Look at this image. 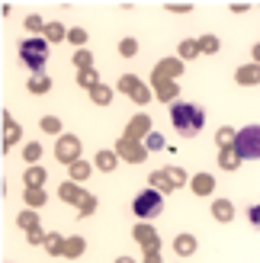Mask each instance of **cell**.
Returning a JSON list of instances; mask_svg holds the SVG:
<instances>
[{
  "instance_id": "obj_1",
  "label": "cell",
  "mask_w": 260,
  "mask_h": 263,
  "mask_svg": "<svg viewBox=\"0 0 260 263\" xmlns=\"http://www.w3.org/2000/svg\"><path fill=\"white\" fill-rule=\"evenodd\" d=\"M171 122H174V128H177L183 138H193V135H199V132H202L206 112H202L199 106H193V103H174Z\"/></svg>"
},
{
  "instance_id": "obj_2",
  "label": "cell",
  "mask_w": 260,
  "mask_h": 263,
  "mask_svg": "<svg viewBox=\"0 0 260 263\" xmlns=\"http://www.w3.org/2000/svg\"><path fill=\"white\" fill-rule=\"evenodd\" d=\"M20 61L29 71L42 74V68L48 64V45H45V39H23V42H20Z\"/></svg>"
},
{
  "instance_id": "obj_3",
  "label": "cell",
  "mask_w": 260,
  "mask_h": 263,
  "mask_svg": "<svg viewBox=\"0 0 260 263\" xmlns=\"http://www.w3.org/2000/svg\"><path fill=\"white\" fill-rule=\"evenodd\" d=\"M132 212L141 218V221H148V218H158L164 212V196L158 190H145V193H138L135 196V205H132Z\"/></svg>"
},
{
  "instance_id": "obj_4",
  "label": "cell",
  "mask_w": 260,
  "mask_h": 263,
  "mask_svg": "<svg viewBox=\"0 0 260 263\" xmlns=\"http://www.w3.org/2000/svg\"><path fill=\"white\" fill-rule=\"evenodd\" d=\"M235 148L241 157H260V125H244L235 135Z\"/></svg>"
},
{
  "instance_id": "obj_5",
  "label": "cell",
  "mask_w": 260,
  "mask_h": 263,
  "mask_svg": "<svg viewBox=\"0 0 260 263\" xmlns=\"http://www.w3.org/2000/svg\"><path fill=\"white\" fill-rule=\"evenodd\" d=\"M55 157H58V161H64L68 167L74 161H81V138H77V135H61L58 144H55Z\"/></svg>"
},
{
  "instance_id": "obj_6",
  "label": "cell",
  "mask_w": 260,
  "mask_h": 263,
  "mask_svg": "<svg viewBox=\"0 0 260 263\" xmlns=\"http://www.w3.org/2000/svg\"><path fill=\"white\" fill-rule=\"evenodd\" d=\"M119 90H122L125 97H132V100L138 103V106H145V103L151 100V90H148L145 84H141V81H138L135 74H125L122 81H119Z\"/></svg>"
},
{
  "instance_id": "obj_7",
  "label": "cell",
  "mask_w": 260,
  "mask_h": 263,
  "mask_svg": "<svg viewBox=\"0 0 260 263\" xmlns=\"http://www.w3.org/2000/svg\"><path fill=\"white\" fill-rule=\"evenodd\" d=\"M116 154L125 157V161H132V164H141V161H145V154H148V148H141L135 138H122V141H119V151H116Z\"/></svg>"
},
{
  "instance_id": "obj_8",
  "label": "cell",
  "mask_w": 260,
  "mask_h": 263,
  "mask_svg": "<svg viewBox=\"0 0 260 263\" xmlns=\"http://www.w3.org/2000/svg\"><path fill=\"white\" fill-rule=\"evenodd\" d=\"M132 238L145 247V251H161V238L154 234V228L151 225H138L135 231H132Z\"/></svg>"
},
{
  "instance_id": "obj_9",
  "label": "cell",
  "mask_w": 260,
  "mask_h": 263,
  "mask_svg": "<svg viewBox=\"0 0 260 263\" xmlns=\"http://www.w3.org/2000/svg\"><path fill=\"white\" fill-rule=\"evenodd\" d=\"M235 81H238L241 87L260 84V64H244V68H238V71H235Z\"/></svg>"
},
{
  "instance_id": "obj_10",
  "label": "cell",
  "mask_w": 260,
  "mask_h": 263,
  "mask_svg": "<svg viewBox=\"0 0 260 263\" xmlns=\"http://www.w3.org/2000/svg\"><path fill=\"white\" fill-rule=\"evenodd\" d=\"M141 135H151V119L148 116H135L132 122H128V128H125V138H141Z\"/></svg>"
},
{
  "instance_id": "obj_11",
  "label": "cell",
  "mask_w": 260,
  "mask_h": 263,
  "mask_svg": "<svg viewBox=\"0 0 260 263\" xmlns=\"http://www.w3.org/2000/svg\"><path fill=\"white\" fill-rule=\"evenodd\" d=\"M218 167L222 170H238L241 167V154H238L235 144H231V148H222V154H218Z\"/></svg>"
},
{
  "instance_id": "obj_12",
  "label": "cell",
  "mask_w": 260,
  "mask_h": 263,
  "mask_svg": "<svg viewBox=\"0 0 260 263\" xmlns=\"http://www.w3.org/2000/svg\"><path fill=\"white\" fill-rule=\"evenodd\" d=\"M148 183L154 190H158L161 196H167V193H174V183H171V177H167V170H154V174L148 177Z\"/></svg>"
},
{
  "instance_id": "obj_13",
  "label": "cell",
  "mask_w": 260,
  "mask_h": 263,
  "mask_svg": "<svg viewBox=\"0 0 260 263\" xmlns=\"http://www.w3.org/2000/svg\"><path fill=\"white\" fill-rule=\"evenodd\" d=\"M16 141H20V125L13 122L7 112H4V151H7V148H13Z\"/></svg>"
},
{
  "instance_id": "obj_14",
  "label": "cell",
  "mask_w": 260,
  "mask_h": 263,
  "mask_svg": "<svg viewBox=\"0 0 260 263\" xmlns=\"http://www.w3.org/2000/svg\"><path fill=\"white\" fill-rule=\"evenodd\" d=\"M212 190H215L212 174H196V177H193V193H196V196H209Z\"/></svg>"
},
{
  "instance_id": "obj_15",
  "label": "cell",
  "mask_w": 260,
  "mask_h": 263,
  "mask_svg": "<svg viewBox=\"0 0 260 263\" xmlns=\"http://www.w3.org/2000/svg\"><path fill=\"white\" fill-rule=\"evenodd\" d=\"M212 215H215V221H231L235 218V205L228 199H215L212 202Z\"/></svg>"
},
{
  "instance_id": "obj_16",
  "label": "cell",
  "mask_w": 260,
  "mask_h": 263,
  "mask_svg": "<svg viewBox=\"0 0 260 263\" xmlns=\"http://www.w3.org/2000/svg\"><path fill=\"white\" fill-rule=\"evenodd\" d=\"M174 251H177V257L196 254V238H193V234H180V238L174 241Z\"/></svg>"
},
{
  "instance_id": "obj_17",
  "label": "cell",
  "mask_w": 260,
  "mask_h": 263,
  "mask_svg": "<svg viewBox=\"0 0 260 263\" xmlns=\"http://www.w3.org/2000/svg\"><path fill=\"white\" fill-rule=\"evenodd\" d=\"M180 68H183L180 61H164V64L154 68V81H171L174 74H180Z\"/></svg>"
},
{
  "instance_id": "obj_18",
  "label": "cell",
  "mask_w": 260,
  "mask_h": 263,
  "mask_svg": "<svg viewBox=\"0 0 260 263\" xmlns=\"http://www.w3.org/2000/svg\"><path fill=\"white\" fill-rule=\"evenodd\" d=\"M58 196H61L64 202H74V205H77V199H81V196H84V190H81V186H77V183L71 180V183H61Z\"/></svg>"
},
{
  "instance_id": "obj_19",
  "label": "cell",
  "mask_w": 260,
  "mask_h": 263,
  "mask_svg": "<svg viewBox=\"0 0 260 263\" xmlns=\"http://www.w3.org/2000/svg\"><path fill=\"white\" fill-rule=\"evenodd\" d=\"M23 199H26V205H32V209H39V205H45V190H42V186H26V193H23Z\"/></svg>"
},
{
  "instance_id": "obj_20",
  "label": "cell",
  "mask_w": 260,
  "mask_h": 263,
  "mask_svg": "<svg viewBox=\"0 0 260 263\" xmlns=\"http://www.w3.org/2000/svg\"><path fill=\"white\" fill-rule=\"evenodd\" d=\"M90 100H94L97 106H109V103H113V90H109L106 84H100V87L90 90Z\"/></svg>"
},
{
  "instance_id": "obj_21",
  "label": "cell",
  "mask_w": 260,
  "mask_h": 263,
  "mask_svg": "<svg viewBox=\"0 0 260 263\" xmlns=\"http://www.w3.org/2000/svg\"><path fill=\"white\" fill-rule=\"evenodd\" d=\"M116 164H119V154H116V151H100L97 154V167L106 170V174H109V170H116Z\"/></svg>"
},
{
  "instance_id": "obj_22",
  "label": "cell",
  "mask_w": 260,
  "mask_h": 263,
  "mask_svg": "<svg viewBox=\"0 0 260 263\" xmlns=\"http://www.w3.org/2000/svg\"><path fill=\"white\" fill-rule=\"evenodd\" d=\"M48 87H51L48 74H32L29 77V93H48Z\"/></svg>"
},
{
  "instance_id": "obj_23",
  "label": "cell",
  "mask_w": 260,
  "mask_h": 263,
  "mask_svg": "<svg viewBox=\"0 0 260 263\" xmlns=\"http://www.w3.org/2000/svg\"><path fill=\"white\" fill-rule=\"evenodd\" d=\"M23 180H26V186H42V183H45V170L42 167H26Z\"/></svg>"
},
{
  "instance_id": "obj_24",
  "label": "cell",
  "mask_w": 260,
  "mask_h": 263,
  "mask_svg": "<svg viewBox=\"0 0 260 263\" xmlns=\"http://www.w3.org/2000/svg\"><path fill=\"white\" fill-rule=\"evenodd\" d=\"M154 90H158V100H174L177 97V84L174 81H154Z\"/></svg>"
},
{
  "instance_id": "obj_25",
  "label": "cell",
  "mask_w": 260,
  "mask_h": 263,
  "mask_svg": "<svg viewBox=\"0 0 260 263\" xmlns=\"http://www.w3.org/2000/svg\"><path fill=\"white\" fill-rule=\"evenodd\" d=\"M45 39L48 42H61V39H68V29H64L61 23H48L45 26Z\"/></svg>"
},
{
  "instance_id": "obj_26",
  "label": "cell",
  "mask_w": 260,
  "mask_h": 263,
  "mask_svg": "<svg viewBox=\"0 0 260 263\" xmlns=\"http://www.w3.org/2000/svg\"><path fill=\"white\" fill-rule=\"evenodd\" d=\"M45 251L55 257V254H64V238L61 234H45Z\"/></svg>"
},
{
  "instance_id": "obj_27",
  "label": "cell",
  "mask_w": 260,
  "mask_h": 263,
  "mask_svg": "<svg viewBox=\"0 0 260 263\" xmlns=\"http://www.w3.org/2000/svg\"><path fill=\"white\" fill-rule=\"evenodd\" d=\"M196 45H199V51H206V55H215V51H218V39L206 32V35L196 39Z\"/></svg>"
},
{
  "instance_id": "obj_28",
  "label": "cell",
  "mask_w": 260,
  "mask_h": 263,
  "mask_svg": "<svg viewBox=\"0 0 260 263\" xmlns=\"http://www.w3.org/2000/svg\"><path fill=\"white\" fill-rule=\"evenodd\" d=\"M87 251V241L84 238H71L68 244H64V257H81Z\"/></svg>"
},
{
  "instance_id": "obj_29",
  "label": "cell",
  "mask_w": 260,
  "mask_h": 263,
  "mask_svg": "<svg viewBox=\"0 0 260 263\" xmlns=\"http://www.w3.org/2000/svg\"><path fill=\"white\" fill-rule=\"evenodd\" d=\"M77 84L87 87V90H94V87H100V77H97L94 68H90V71H81V74H77Z\"/></svg>"
},
{
  "instance_id": "obj_30",
  "label": "cell",
  "mask_w": 260,
  "mask_h": 263,
  "mask_svg": "<svg viewBox=\"0 0 260 263\" xmlns=\"http://www.w3.org/2000/svg\"><path fill=\"white\" fill-rule=\"evenodd\" d=\"M90 61H94V55H90L87 48H77V51H74V64H77V71H90Z\"/></svg>"
},
{
  "instance_id": "obj_31",
  "label": "cell",
  "mask_w": 260,
  "mask_h": 263,
  "mask_svg": "<svg viewBox=\"0 0 260 263\" xmlns=\"http://www.w3.org/2000/svg\"><path fill=\"white\" fill-rule=\"evenodd\" d=\"M87 177H90V164L87 161H74L71 164V180L77 183V180H87Z\"/></svg>"
},
{
  "instance_id": "obj_32",
  "label": "cell",
  "mask_w": 260,
  "mask_h": 263,
  "mask_svg": "<svg viewBox=\"0 0 260 263\" xmlns=\"http://www.w3.org/2000/svg\"><path fill=\"white\" fill-rule=\"evenodd\" d=\"M39 157H42V144H26L23 148V161H29V167H32V161H39Z\"/></svg>"
},
{
  "instance_id": "obj_33",
  "label": "cell",
  "mask_w": 260,
  "mask_h": 263,
  "mask_svg": "<svg viewBox=\"0 0 260 263\" xmlns=\"http://www.w3.org/2000/svg\"><path fill=\"white\" fill-rule=\"evenodd\" d=\"M94 209H97V199H94V196H81V199H77V212H81V215H90V212H94Z\"/></svg>"
},
{
  "instance_id": "obj_34",
  "label": "cell",
  "mask_w": 260,
  "mask_h": 263,
  "mask_svg": "<svg viewBox=\"0 0 260 263\" xmlns=\"http://www.w3.org/2000/svg\"><path fill=\"white\" fill-rule=\"evenodd\" d=\"M196 55H199V45L190 42V39H183V42H180V58L187 61V58H196Z\"/></svg>"
},
{
  "instance_id": "obj_35",
  "label": "cell",
  "mask_w": 260,
  "mask_h": 263,
  "mask_svg": "<svg viewBox=\"0 0 260 263\" xmlns=\"http://www.w3.org/2000/svg\"><path fill=\"white\" fill-rule=\"evenodd\" d=\"M119 55H122V58L138 55V42H135V39H122V42H119Z\"/></svg>"
},
{
  "instance_id": "obj_36",
  "label": "cell",
  "mask_w": 260,
  "mask_h": 263,
  "mask_svg": "<svg viewBox=\"0 0 260 263\" xmlns=\"http://www.w3.org/2000/svg\"><path fill=\"white\" fill-rule=\"evenodd\" d=\"M235 135H238V132H231V128L225 125V128H218L215 138H218V144H222V148H231V144H235Z\"/></svg>"
},
{
  "instance_id": "obj_37",
  "label": "cell",
  "mask_w": 260,
  "mask_h": 263,
  "mask_svg": "<svg viewBox=\"0 0 260 263\" xmlns=\"http://www.w3.org/2000/svg\"><path fill=\"white\" fill-rule=\"evenodd\" d=\"M167 177H171L174 190H177V186H183V183L190 180V177H187V174H183V170H180V167H167Z\"/></svg>"
},
{
  "instance_id": "obj_38",
  "label": "cell",
  "mask_w": 260,
  "mask_h": 263,
  "mask_svg": "<svg viewBox=\"0 0 260 263\" xmlns=\"http://www.w3.org/2000/svg\"><path fill=\"white\" fill-rule=\"evenodd\" d=\"M42 132H48V135H58V132H61V119H55V116H45V119H42Z\"/></svg>"
},
{
  "instance_id": "obj_39",
  "label": "cell",
  "mask_w": 260,
  "mask_h": 263,
  "mask_svg": "<svg viewBox=\"0 0 260 263\" xmlns=\"http://www.w3.org/2000/svg\"><path fill=\"white\" fill-rule=\"evenodd\" d=\"M16 221H20V228H26V231H29V228H39V215H35V212H23Z\"/></svg>"
},
{
  "instance_id": "obj_40",
  "label": "cell",
  "mask_w": 260,
  "mask_h": 263,
  "mask_svg": "<svg viewBox=\"0 0 260 263\" xmlns=\"http://www.w3.org/2000/svg\"><path fill=\"white\" fill-rule=\"evenodd\" d=\"M23 26H26L29 32H45V26H48V23H42L39 16H26V20H23Z\"/></svg>"
},
{
  "instance_id": "obj_41",
  "label": "cell",
  "mask_w": 260,
  "mask_h": 263,
  "mask_svg": "<svg viewBox=\"0 0 260 263\" xmlns=\"http://www.w3.org/2000/svg\"><path fill=\"white\" fill-rule=\"evenodd\" d=\"M68 42H71V45H77V48H84V42H87V32L81 29V26H77V29H71V32H68Z\"/></svg>"
},
{
  "instance_id": "obj_42",
  "label": "cell",
  "mask_w": 260,
  "mask_h": 263,
  "mask_svg": "<svg viewBox=\"0 0 260 263\" xmlns=\"http://www.w3.org/2000/svg\"><path fill=\"white\" fill-rule=\"evenodd\" d=\"M161 148H164L161 132H151V135H148V151H161Z\"/></svg>"
},
{
  "instance_id": "obj_43",
  "label": "cell",
  "mask_w": 260,
  "mask_h": 263,
  "mask_svg": "<svg viewBox=\"0 0 260 263\" xmlns=\"http://www.w3.org/2000/svg\"><path fill=\"white\" fill-rule=\"evenodd\" d=\"M248 218H251L254 228H260V205H251V209H248Z\"/></svg>"
},
{
  "instance_id": "obj_44",
  "label": "cell",
  "mask_w": 260,
  "mask_h": 263,
  "mask_svg": "<svg viewBox=\"0 0 260 263\" xmlns=\"http://www.w3.org/2000/svg\"><path fill=\"white\" fill-rule=\"evenodd\" d=\"M29 244H45V234L39 228H29Z\"/></svg>"
},
{
  "instance_id": "obj_45",
  "label": "cell",
  "mask_w": 260,
  "mask_h": 263,
  "mask_svg": "<svg viewBox=\"0 0 260 263\" xmlns=\"http://www.w3.org/2000/svg\"><path fill=\"white\" fill-rule=\"evenodd\" d=\"M167 10H171V13H190L193 7L190 4H167Z\"/></svg>"
},
{
  "instance_id": "obj_46",
  "label": "cell",
  "mask_w": 260,
  "mask_h": 263,
  "mask_svg": "<svg viewBox=\"0 0 260 263\" xmlns=\"http://www.w3.org/2000/svg\"><path fill=\"white\" fill-rule=\"evenodd\" d=\"M145 263H161V251H145Z\"/></svg>"
},
{
  "instance_id": "obj_47",
  "label": "cell",
  "mask_w": 260,
  "mask_h": 263,
  "mask_svg": "<svg viewBox=\"0 0 260 263\" xmlns=\"http://www.w3.org/2000/svg\"><path fill=\"white\" fill-rule=\"evenodd\" d=\"M244 10H251V4H231V13H244Z\"/></svg>"
},
{
  "instance_id": "obj_48",
  "label": "cell",
  "mask_w": 260,
  "mask_h": 263,
  "mask_svg": "<svg viewBox=\"0 0 260 263\" xmlns=\"http://www.w3.org/2000/svg\"><path fill=\"white\" fill-rule=\"evenodd\" d=\"M251 55H254V64H260V42H257V45L251 48Z\"/></svg>"
},
{
  "instance_id": "obj_49",
  "label": "cell",
  "mask_w": 260,
  "mask_h": 263,
  "mask_svg": "<svg viewBox=\"0 0 260 263\" xmlns=\"http://www.w3.org/2000/svg\"><path fill=\"white\" fill-rule=\"evenodd\" d=\"M116 263H135L132 257H119V260H116Z\"/></svg>"
}]
</instances>
